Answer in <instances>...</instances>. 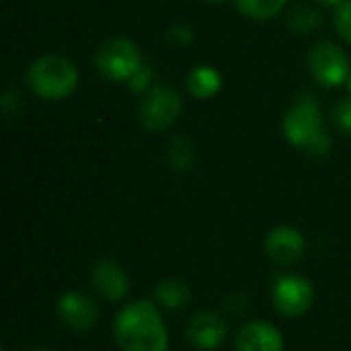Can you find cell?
<instances>
[{"label":"cell","mask_w":351,"mask_h":351,"mask_svg":"<svg viewBox=\"0 0 351 351\" xmlns=\"http://www.w3.org/2000/svg\"><path fill=\"white\" fill-rule=\"evenodd\" d=\"M115 341L123 351H167L169 333L154 304L138 300L119 311L113 325Z\"/></svg>","instance_id":"6da1fadb"},{"label":"cell","mask_w":351,"mask_h":351,"mask_svg":"<svg viewBox=\"0 0 351 351\" xmlns=\"http://www.w3.org/2000/svg\"><path fill=\"white\" fill-rule=\"evenodd\" d=\"M167 37L175 43V45H189L193 39H195V33L191 27L187 25H173L169 31H167Z\"/></svg>","instance_id":"44dd1931"},{"label":"cell","mask_w":351,"mask_h":351,"mask_svg":"<svg viewBox=\"0 0 351 351\" xmlns=\"http://www.w3.org/2000/svg\"><path fill=\"white\" fill-rule=\"evenodd\" d=\"M27 82L37 97L45 101H60L76 90L78 70L68 58L47 53L29 66Z\"/></svg>","instance_id":"3957f363"},{"label":"cell","mask_w":351,"mask_h":351,"mask_svg":"<svg viewBox=\"0 0 351 351\" xmlns=\"http://www.w3.org/2000/svg\"><path fill=\"white\" fill-rule=\"evenodd\" d=\"M288 25L292 31L296 33H308L313 29H317L321 25V12L308 4H298L288 19Z\"/></svg>","instance_id":"e0dca14e"},{"label":"cell","mask_w":351,"mask_h":351,"mask_svg":"<svg viewBox=\"0 0 351 351\" xmlns=\"http://www.w3.org/2000/svg\"><path fill=\"white\" fill-rule=\"evenodd\" d=\"M97 72L113 82H128L144 64L140 47L128 37H111L103 41L95 51Z\"/></svg>","instance_id":"277c9868"},{"label":"cell","mask_w":351,"mask_h":351,"mask_svg":"<svg viewBox=\"0 0 351 351\" xmlns=\"http://www.w3.org/2000/svg\"><path fill=\"white\" fill-rule=\"evenodd\" d=\"M31 351H49V350H45V348H35V350H31Z\"/></svg>","instance_id":"cb8c5ba5"},{"label":"cell","mask_w":351,"mask_h":351,"mask_svg":"<svg viewBox=\"0 0 351 351\" xmlns=\"http://www.w3.org/2000/svg\"><path fill=\"white\" fill-rule=\"evenodd\" d=\"M288 0H237L239 10L253 21H269L274 19Z\"/></svg>","instance_id":"2e32d148"},{"label":"cell","mask_w":351,"mask_h":351,"mask_svg":"<svg viewBox=\"0 0 351 351\" xmlns=\"http://www.w3.org/2000/svg\"><path fill=\"white\" fill-rule=\"evenodd\" d=\"M315 300L313 286L300 276H282L274 284V304L286 317L304 315Z\"/></svg>","instance_id":"52a82bcc"},{"label":"cell","mask_w":351,"mask_h":351,"mask_svg":"<svg viewBox=\"0 0 351 351\" xmlns=\"http://www.w3.org/2000/svg\"><path fill=\"white\" fill-rule=\"evenodd\" d=\"M335 27L339 35L351 43V0H343L335 10Z\"/></svg>","instance_id":"d6986e66"},{"label":"cell","mask_w":351,"mask_h":351,"mask_svg":"<svg viewBox=\"0 0 351 351\" xmlns=\"http://www.w3.org/2000/svg\"><path fill=\"white\" fill-rule=\"evenodd\" d=\"M183 111L181 95L169 84H154L140 103V121L148 132L171 128Z\"/></svg>","instance_id":"5b68a950"},{"label":"cell","mask_w":351,"mask_h":351,"mask_svg":"<svg viewBox=\"0 0 351 351\" xmlns=\"http://www.w3.org/2000/svg\"><path fill=\"white\" fill-rule=\"evenodd\" d=\"M167 160H169L171 169L177 171V173L189 171L193 167V162H195V146H193V142L183 134L173 136L169 146H167Z\"/></svg>","instance_id":"9a60e30c"},{"label":"cell","mask_w":351,"mask_h":351,"mask_svg":"<svg viewBox=\"0 0 351 351\" xmlns=\"http://www.w3.org/2000/svg\"><path fill=\"white\" fill-rule=\"evenodd\" d=\"M282 130L286 140L311 156H325L331 150V138L325 134L319 103L304 95L284 115Z\"/></svg>","instance_id":"7a4b0ae2"},{"label":"cell","mask_w":351,"mask_h":351,"mask_svg":"<svg viewBox=\"0 0 351 351\" xmlns=\"http://www.w3.org/2000/svg\"><path fill=\"white\" fill-rule=\"evenodd\" d=\"M222 88V76L216 68L212 66H195L189 74H187V90L191 97L195 99H212L214 95H218V90Z\"/></svg>","instance_id":"4fadbf2b"},{"label":"cell","mask_w":351,"mask_h":351,"mask_svg":"<svg viewBox=\"0 0 351 351\" xmlns=\"http://www.w3.org/2000/svg\"><path fill=\"white\" fill-rule=\"evenodd\" d=\"M348 88H350V93H351V74H350V80H348Z\"/></svg>","instance_id":"d4e9b609"},{"label":"cell","mask_w":351,"mask_h":351,"mask_svg":"<svg viewBox=\"0 0 351 351\" xmlns=\"http://www.w3.org/2000/svg\"><path fill=\"white\" fill-rule=\"evenodd\" d=\"M237 351H284V337L278 327L253 321L239 331Z\"/></svg>","instance_id":"7c38bea8"},{"label":"cell","mask_w":351,"mask_h":351,"mask_svg":"<svg viewBox=\"0 0 351 351\" xmlns=\"http://www.w3.org/2000/svg\"><path fill=\"white\" fill-rule=\"evenodd\" d=\"M152 80H154V70H152V66L142 64V66L138 68V72L128 80V86H130L132 93L144 95V93H148V90L152 88Z\"/></svg>","instance_id":"ac0fdd59"},{"label":"cell","mask_w":351,"mask_h":351,"mask_svg":"<svg viewBox=\"0 0 351 351\" xmlns=\"http://www.w3.org/2000/svg\"><path fill=\"white\" fill-rule=\"evenodd\" d=\"M206 2H210V4H222L224 0H206Z\"/></svg>","instance_id":"603a6c76"},{"label":"cell","mask_w":351,"mask_h":351,"mask_svg":"<svg viewBox=\"0 0 351 351\" xmlns=\"http://www.w3.org/2000/svg\"><path fill=\"white\" fill-rule=\"evenodd\" d=\"M58 317L66 327L74 331H86L97 323L99 308L90 296L82 292H66L58 300Z\"/></svg>","instance_id":"ba28073f"},{"label":"cell","mask_w":351,"mask_h":351,"mask_svg":"<svg viewBox=\"0 0 351 351\" xmlns=\"http://www.w3.org/2000/svg\"><path fill=\"white\" fill-rule=\"evenodd\" d=\"M90 284L93 288L107 300H121L130 290V280L125 269L111 261V259H99L90 267Z\"/></svg>","instance_id":"30bf717a"},{"label":"cell","mask_w":351,"mask_h":351,"mask_svg":"<svg viewBox=\"0 0 351 351\" xmlns=\"http://www.w3.org/2000/svg\"><path fill=\"white\" fill-rule=\"evenodd\" d=\"M226 333H228L226 321L214 313H199L187 325V339L191 341L193 348L204 351L216 350L218 346H222Z\"/></svg>","instance_id":"8fae6325"},{"label":"cell","mask_w":351,"mask_h":351,"mask_svg":"<svg viewBox=\"0 0 351 351\" xmlns=\"http://www.w3.org/2000/svg\"><path fill=\"white\" fill-rule=\"evenodd\" d=\"M335 123L339 125V130H343L346 134L351 136V97L337 103V107H335Z\"/></svg>","instance_id":"ffe728a7"},{"label":"cell","mask_w":351,"mask_h":351,"mask_svg":"<svg viewBox=\"0 0 351 351\" xmlns=\"http://www.w3.org/2000/svg\"><path fill=\"white\" fill-rule=\"evenodd\" d=\"M308 70L323 86H341L350 80V58L339 45L321 41L308 51Z\"/></svg>","instance_id":"8992f818"},{"label":"cell","mask_w":351,"mask_h":351,"mask_svg":"<svg viewBox=\"0 0 351 351\" xmlns=\"http://www.w3.org/2000/svg\"><path fill=\"white\" fill-rule=\"evenodd\" d=\"M306 249L304 237L292 226H278L265 239V253L280 265H292L302 259Z\"/></svg>","instance_id":"9c48e42d"},{"label":"cell","mask_w":351,"mask_h":351,"mask_svg":"<svg viewBox=\"0 0 351 351\" xmlns=\"http://www.w3.org/2000/svg\"><path fill=\"white\" fill-rule=\"evenodd\" d=\"M154 298L167 311H181V308H185L189 304L191 292H189V286L185 282L167 280V282H160L154 288Z\"/></svg>","instance_id":"5bb4252c"},{"label":"cell","mask_w":351,"mask_h":351,"mask_svg":"<svg viewBox=\"0 0 351 351\" xmlns=\"http://www.w3.org/2000/svg\"><path fill=\"white\" fill-rule=\"evenodd\" d=\"M317 2L323 4V6H335V8H337L343 0H317Z\"/></svg>","instance_id":"7402d4cb"}]
</instances>
